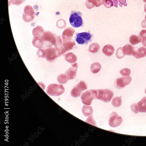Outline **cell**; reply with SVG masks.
Instances as JSON below:
<instances>
[{
    "label": "cell",
    "instance_id": "6da1fadb",
    "mask_svg": "<svg viewBox=\"0 0 146 146\" xmlns=\"http://www.w3.org/2000/svg\"><path fill=\"white\" fill-rule=\"evenodd\" d=\"M82 13L79 11H72L69 18L71 25L75 28H79L83 25Z\"/></svg>",
    "mask_w": 146,
    "mask_h": 146
},
{
    "label": "cell",
    "instance_id": "7a4b0ae2",
    "mask_svg": "<svg viewBox=\"0 0 146 146\" xmlns=\"http://www.w3.org/2000/svg\"><path fill=\"white\" fill-rule=\"evenodd\" d=\"M98 90L91 89L83 93L81 96L82 103L85 105H90L93 101L97 98Z\"/></svg>",
    "mask_w": 146,
    "mask_h": 146
},
{
    "label": "cell",
    "instance_id": "3957f363",
    "mask_svg": "<svg viewBox=\"0 0 146 146\" xmlns=\"http://www.w3.org/2000/svg\"><path fill=\"white\" fill-rule=\"evenodd\" d=\"M42 39L44 43V48L55 46L57 39V36L49 31H44L41 36Z\"/></svg>",
    "mask_w": 146,
    "mask_h": 146
},
{
    "label": "cell",
    "instance_id": "277c9868",
    "mask_svg": "<svg viewBox=\"0 0 146 146\" xmlns=\"http://www.w3.org/2000/svg\"><path fill=\"white\" fill-rule=\"evenodd\" d=\"M97 100L105 103H109L113 99L114 96L113 92L108 89L98 90Z\"/></svg>",
    "mask_w": 146,
    "mask_h": 146
},
{
    "label": "cell",
    "instance_id": "5b68a950",
    "mask_svg": "<svg viewBox=\"0 0 146 146\" xmlns=\"http://www.w3.org/2000/svg\"><path fill=\"white\" fill-rule=\"evenodd\" d=\"M65 92V88L62 84H51L47 87V93L51 96H59L63 94Z\"/></svg>",
    "mask_w": 146,
    "mask_h": 146
},
{
    "label": "cell",
    "instance_id": "8992f818",
    "mask_svg": "<svg viewBox=\"0 0 146 146\" xmlns=\"http://www.w3.org/2000/svg\"><path fill=\"white\" fill-rule=\"evenodd\" d=\"M75 45V41L72 38L63 40L62 44L59 49L60 56L72 50Z\"/></svg>",
    "mask_w": 146,
    "mask_h": 146
},
{
    "label": "cell",
    "instance_id": "52a82bcc",
    "mask_svg": "<svg viewBox=\"0 0 146 146\" xmlns=\"http://www.w3.org/2000/svg\"><path fill=\"white\" fill-rule=\"evenodd\" d=\"M93 35L89 32H83L76 34L75 40L80 45H87L91 42Z\"/></svg>",
    "mask_w": 146,
    "mask_h": 146
},
{
    "label": "cell",
    "instance_id": "ba28073f",
    "mask_svg": "<svg viewBox=\"0 0 146 146\" xmlns=\"http://www.w3.org/2000/svg\"><path fill=\"white\" fill-rule=\"evenodd\" d=\"M88 88L87 85L84 81L81 80L71 90V96L74 98H77L80 96L81 93Z\"/></svg>",
    "mask_w": 146,
    "mask_h": 146
},
{
    "label": "cell",
    "instance_id": "9c48e42d",
    "mask_svg": "<svg viewBox=\"0 0 146 146\" xmlns=\"http://www.w3.org/2000/svg\"><path fill=\"white\" fill-rule=\"evenodd\" d=\"M45 58L48 62H53L59 57V52L57 48L55 47H50L45 49Z\"/></svg>",
    "mask_w": 146,
    "mask_h": 146
},
{
    "label": "cell",
    "instance_id": "30bf717a",
    "mask_svg": "<svg viewBox=\"0 0 146 146\" xmlns=\"http://www.w3.org/2000/svg\"><path fill=\"white\" fill-rule=\"evenodd\" d=\"M132 80L130 76L118 78L114 82L115 86L118 89H123L130 84Z\"/></svg>",
    "mask_w": 146,
    "mask_h": 146
},
{
    "label": "cell",
    "instance_id": "8fae6325",
    "mask_svg": "<svg viewBox=\"0 0 146 146\" xmlns=\"http://www.w3.org/2000/svg\"><path fill=\"white\" fill-rule=\"evenodd\" d=\"M35 18V12L32 7L28 5L24 7L22 16L23 21L29 23L32 21Z\"/></svg>",
    "mask_w": 146,
    "mask_h": 146
},
{
    "label": "cell",
    "instance_id": "7c38bea8",
    "mask_svg": "<svg viewBox=\"0 0 146 146\" xmlns=\"http://www.w3.org/2000/svg\"><path fill=\"white\" fill-rule=\"evenodd\" d=\"M123 121L122 117L113 112L109 117L108 123L109 126L115 128L119 126L122 123Z\"/></svg>",
    "mask_w": 146,
    "mask_h": 146
},
{
    "label": "cell",
    "instance_id": "4fadbf2b",
    "mask_svg": "<svg viewBox=\"0 0 146 146\" xmlns=\"http://www.w3.org/2000/svg\"><path fill=\"white\" fill-rule=\"evenodd\" d=\"M78 65L77 63L71 65L69 68L66 72L65 75L69 80L75 79L76 77Z\"/></svg>",
    "mask_w": 146,
    "mask_h": 146
},
{
    "label": "cell",
    "instance_id": "5bb4252c",
    "mask_svg": "<svg viewBox=\"0 0 146 146\" xmlns=\"http://www.w3.org/2000/svg\"><path fill=\"white\" fill-rule=\"evenodd\" d=\"M102 52L105 55L110 57L112 56L115 53V48L111 44H107L103 48Z\"/></svg>",
    "mask_w": 146,
    "mask_h": 146
},
{
    "label": "cell",
    "instance_id": "9a60e30c",
    "mask_svg": "<svg viewBox=\"0 0 146 146\" xmlns=\"http://www.w3.org/2000/svg\"><path fill=\"white\" fill-rule=\"evenodd\" d=\"M123 50L125 55L131 56L135 54L136 49L135 48L130 44H127L123 47Z\"/></svg>",
    "mask_w": 146,
    "mask_h": 146
},
{
    "label": "cell",
    "instance_id": "2e32d148",
    "mask_svg": "<svg viewBox=\"0 0 146 146\" xmlns=\"http://www.w3.org/2000/svg\"><path fill=\"white\" fill-rule=\"evenodd\" d=\"M41 36H33L32 44L34 47L38 48L44 47V43Z\"/></svg>",
    "mask_w": 146,
    "mask_h": 146
},
{
    "label": "cell",
    "instance_id": "e0dca14e",
    "mask_svg": "<svg viewBox=\"0 0 146 146\" xmlns=\"http://www.w3.org/2000/svg\"><path fill=\"white\" fill-rule=\"evenodd\" d=\"M64 56L66 61L69 63L74 64L77 62V56L74 53L69 52L66 54Z\"/></svg>",
    "mask_w": 146,
    "mask_h": 146
},
{
    "label": "cell",
    "instance_id": "ac0fdd59",
    "mask_svg": "<svg viewBox=\"0 0 146 146\" xmlns=\"http://www.w3.org/2000/svg\"><path fill=\"white\" fill-rule=\"evenodd\" d=\"M133 56L137 59L145 57L146 56V48L142 46L138 48Z\"/></svg>",
    "mask_w": 146,
    "mask_h": 146
},
{
    "label": "cell",
    "instance_id": "d6986e66",
    "mask_svg": "<svg viewBox=\"0 0 146 146\" xmlns=\"http://www.w3.org/2000/svg\"><path fill=\"white\" fill-rule=\"evenodd\" d=\"M139 112L141 113H146V97L144 96L137 104Z\"/></svg>",
    "mask_w": 146,
    "mask_h": 146
},
{
    "label": "cell",
    "instance_id": "ffe728a7",
    "mask_svg": "<svg viewBox=\"0 0 146 146\" xmlns=\"http://www.w3.org/2000/svg\"><path fill=\"white\" fill-rule=\"evenodd\" d=\"M82 111L83 115L86 117L92 115L93 113V108L91 106L84 105L82 108Z\"/></svg>",
    "mask_w": 146,
    "mask_h": 146
},
{
    "label": "cell",
    "instance_id": "44dd1931",
    "mask_svg": "<svg viewBox=\"0 0 146 146\" xmlns=\"http://www.w3.org/2000/svg\"><path fill=\"white\" fill-rule=\"evenodd\" d=\"M142 40L140 36L135 35H131L129 38V42L133 45H135L141 43Z\"/></svg>",
    "mask_w": 146,
    "mask_h": 146
},
{
    "label": "cell",
    "instance_id": "7402d4cb",
    "mask_svg": "<svg viewBox=\"0 0 146 146\" xmlns=\"http://www.w3.org/2000/svg\"><path fill=\"white\" fill-rule=\"evenodd\" d=\"M75 31L74 30L66 29L63 32L62 35L63 40L72 38L73 35Z\"/></svg>",
    "mask_w": 146,
    "mask_h": 146
},
{
    "label": "cell",
    "instance_id": "603a6c76",
    "mask_svg": "<svg viewBox=\"0 0 146 146\" xmlns=\"http://www.w3.org/2000/svg\"><path fill=\"white\" fill-rule=\"evenodd\" d=\"M101 66L99 63L95 62L92 64L90 67L91 72L95 74L98 73L101 70Z\"/></svg>",
    "mask_w": 146,
    "mask_h": 146
},
{
    "label": "cell",
    "instance_id": "cb8c5ba5",
    "mask_svg": "<svg viewBox=\"0 0 146 146\" xmlns=\"http://www.w3.org/2000/svg\"><path fill=\"white\" fill-rule=\"evenodd\" d=\"M44 32V29L42 27L37 26L33 29L32 33L33 36H41Z\"/></svg>",
    "mask_w": 146,
    "mask_h": 146
},
{
    "label": "cell",
    "instance_id": "d4e9b609",
    "mask_svg": "<svg viewBox=\"0 0 146 146\" xmlns=\"http://www.w3.org/2000/svg\"><path fill=\"white\" fill-rule=\"evenodd\" d=\"M100 48V46L98 44L93 43L89 46V51L91 53H95L99 52Z\"/></svg>",
    "mask_w": 146,
    "mask_h": 146
},
{
    "label": "cell",
    "instance_id": "484cf974",
    "mask_svg": "<svg viewBox=\"0 0 146 146\" xmlns=\"http://www.w3.org/2000/svg\"><path fill=\"white\" fill-rule=\"evenodd\" d=\"M122 101L121 100V96L115 97L111 102L112 106L115 108L120 107L122 105Z\"/></svg>",
    "mask_w": 146,
    "mask_h": 146
},
{
    "label": "cell",
    "instance_id": "4316f807",
    "mask_svg": "<svg viewBox=\"0 0 146 146\" xmlns=\"http://www.w3.org/2000/svg\"><path fill=\"white\" fill-rule=\"evenodd\" d=\"M57 80L58 83L61 84H65L69 81L65 74L59 75L57 77Z\"/></svg>",
    "mask_w": 146,
    "mask_h": 146
},
{
    "label": "cell",
    "instance_id": "83f0119b",
    "mask_svg": "<svg viewBox=\"0 0 146 146\" xmlns=\"http://www.w3.org/2000/svg\"><path fill=\"white\" fill-rule=\"evenodd\" d=\"M115 55L119 59L123 58L125 55L124 52L123 47L118 48L116 51Z\"/></svg>",
    "mask_w": 146,
    "mask_h": 146
},
{
    "label": "cell",
    "instance_id": "f1b7e54d",
    "mask_svg": "<svg viewBox=\"0 0 146 146\" xmlns=\"http://www.w3.org/2000/svg\"><path fill=\"white\" fill-rule=\"evenodd\" d=\"M120 74L123 76H127L130 75L131 72V70L128 68H125L121 70Z\"/></svg>",
    "mask_w": 146,
    "mask_h": 146
},
{
    "label": "cell",
    "instance_id": "f546056e",
    "mask_svg": "<svg viewBox=\"0 0 146 146\" xmlns=\"http://www.w3.org/2000/svg\"><path fill=\"white\" fill-rule=\"evenodd\" d=\"M26 1V0H9V5L11 4L20 5Z\"/></svg>",
    "mask_w": 146,
    "mask_h": 146
},
{
    "label": "cell",
    "instance_id": "4dcf8cb0",
    "mask_svg": "<svg viewBox=\"0 0 146 146\" xmlns=\"http://www.w3.org/2000/svg\"><path fill=\"white\" fill-rule=\"evenodd\" d=\"M37 54L39 57L45 58L46 57V53L44 48H40L39 49L37 53Z\"/></svg>",
    "mask_w": 146,
    "mask_h": 146
},
{
    "label": "cell",
    "instance_id": "1f68e13d",
    "mask_svg": "<svg viewBox=\"0 0 146 146\" xmlns=\"http://www.w3.org/2000/svg\"><path fill=\"white\" fill-rule=\"evenodd\" d=\"M130 108L132 112L135 114H137L139 112L137 105L136 103L132 104L130 106Z\"/></svg>",
    "mask_w": 146,
    "mask_h": 146
},
{
    "label": "cell",
    "instance_id": "d6a6232c",
    "mask_svg": "<svg viewBox=\"0 0 146 146\" xmlns=\"http://www.w3.org/2000/svg\"><path fill=\"white\" fill-rule=\"evenodd\" d=\"M87 122L91 124L94 126H96L95 121L94 119L93 116L92 115L89 116L86 120Z\"/></svg>",
    "mask_w": 146,
    "mask_h": 146
},
{
    "label": "cell",
    "instance_id": "836d02e7",
    "mask_svg": "<svg viewBox=\"0 0 146 146\" xmlns=\"http://www.w3.org/2000/svg\"><path fill=\"white\" fill-rule=\"evenodd\" d=\"M139 35L143 40L146 39V30H142Z\"/></svg>",
    "mask_w": 146,
    "mask_h": 146
},
{
    "label": "cell",
    "instance_id": "e575fe53",
    "mask_svg": "<svg viewBox=\"0 0 146 146\" xmlns=\"http://www.w3.org/2000/svg\"><path fill=\"white\" fill-rule=\"evenodd\" d=\"M141 26L143 29H146V19L142 21L141 23Z\"/></svg>",
    "mask_w": 146,
    "mask_h": 146
},
{
    "label": "cell",
    "instance_id": "d590c367",
    "mask_svg": "<svg viewBox=\"0 0 146 146\" xmlns=\"http://www.w3.org/2000/svg\"><path fill=\"white\" fill-rule=\"evenodd\" d=\"M142 44L143 46L146 47V39L143 40L142 42Z\"/></svg>",
    "mask_w": 146,
    "mask_h": 146
},
{
    "label": "cell",
    "instance_id": "8d00e7d4",
    "mask_svg": "<svg viewBox=\"0 0 146 146\" xmlns=\"http://www.w3.org/2000/svg\"><path fill=\"white\" fill-rule=\"evenodd\" d=\"M144 11L146 13V3L145 4L144 7Z\"/></svg>",
    "mask_w": 146,
    "mask_h": 146
},
{
    "label": "cell",
    "instance_id": "74e56055",
    "mask_svg": "<svg viewBox=\"0 0 146 146\" xmlns=\"http://www.w3.org/2000/svg\"><path fill=\"white\" fill-rule=\"evenodd\" d=\"M144 3H146V0H143Z\"/></svg>",
    "mask_w": 146,
    "mask_h": 146
},
{
    "label": "cell",
    "instance_id": "f35d334b",
    "mask_svg": "<svg viewBox=\"0 0 146 146\" xmlns=\"http://www.w3.org/2000/svg\"><path fill=\"white\" fill-rule=\"evenodd\" d=\"M145 93L146 94V88L145 89Z\"/></svg>",
    "mask_w": 146,
    "mask_h": 146
},
{
    "label": "cell",
    "instance_id": "ab89813d",
    "mask_svg": "<svg viewBox=\"0 0 146 146\" xmlns=\"http://www.w3.org/2000/svg\"><path fill=\"white\" fill-rule=\"evenodd\" d=\"M145 19H146V15L145 16Z\"/></svg>",
    "mask_w": 146,
    "mask_h": 146
}]
</instances>
